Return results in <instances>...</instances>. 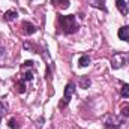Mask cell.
<instances>
[{
    "instance_id": "cell-2",
    "label": "cell",
    "mask_w": 129,
    "mask_h": 129,
    "mask_svg": "<svg viewBox=\"0 0 129 129\" xmlns=\"http://www.w3.org/2000/svg\"><path fill=\"white\" fill-rule=\"evenodd\" d=\"M128 62H129V53H116L111 59V66L114 69H119Z\"/></svg>"
},
{
    "instance_id": "cell-14",
    "label": "cell",
    "mask_w": 129,
    "mask_h": 129,
    "mask_svg": "<svg viewBox=\"0 0 129 129\" xmlns=\"http://www.w3.org/2000/svg\"><path fill=\"white\" fill-rule=\"evenodd\" d=\"M120 93H122L123 98H129V84H123V86H122Z\"/></svg>"
},
{
    "instance_id": "cell-12",
    "label": "cell",
    "mask_w": 129,
    "mask_h": 129,
    "mask_svg": "<svg viewBox=\"0 0 129 129\" xmlns=\"http://www.w3.org/2000/svg\"><path fill=\"white\" fill-rule=\"evenodd\" d=\"M120 111H122V117H123V119L129 117V102H126V104H123V105H122Z\"/></svg>"
},
{
    "instance_id": "cell-17",
    "label": "cell",
    "mask_w": 129,
    "mask_h": 129,
    "mask_svg": "<svg viewBox=\"0 0 129 129\" xmlns=\"http://www.w3.org/2000/svg\"><path fill=\"white\" fill-rule=\"evenodd\" d=\"M5 113H6V105H5V104H3V102L0 101V117H2V116H3Z\"/></svg>"
},
{
    "instance_id": "cell-20",
    "label": "cell",
    "mask_w": 129,
    "mask_h": 129,
    "mask_svg": "<svg viewBox=\"0 0 129 129\" xmlns=\"http://www.w3.org/2000/svg\"><path fill=\"white\" fill-rule=\"evenodd\" d=\"M0 119H2V117H0Z\"/></svg>"
},
{
    "instance_id": "cell-1",
    "label": "cell",
    "mask_w": 129,
    "mask_h": 129,
    "mask_svg": "<svg viewBox=\"0 0 129 129\" xmlns=\"http://www.w3.org/2000/svg\"><path fill=\"white\" fill-rule=\"evenodd\" d=\"M59 21H60V26L66 35L75 33L78 30V24H77V20L74 15H60Z\"/></svg>"
},
{
    "instance_id": "cell-11",
    "label": "cell",
    "mask_w": 129,
    "mask_h": 129,
    "mask_svg": "<svg viewBox=\"0 0 129 129\" xmlns=\"http://www.w3.org/2000/svg\"><path fill=\"white\" fill-rule=\"evenodd\" d=\"M89 86H90L89 77H81V78H80V87H81V89H89Z\"/></svg>"
},
{
    "instance_id": "cell-10",
    "label": "cell",
    "mask_w": 129,
    "mask_h": 129,
    "mask_svg": "<svg viewBox=\"0 0 129 129\" xmlns=\"http://www.w3.org/2000/svg\"><path fill=\"white\" fill-rule=\"evenodd\" d=\"M15 18H17V11L11 9V11H6V12H5V20H6V21H12V20H15Z\"/></svg>"
},
{
    "instance_id": "cell-19",
    "label": "cell",
    "mask_w": 129,
    "mask_h": 129,
    "mask_svg": "<svg viewBox=\"0 0 129 129\" xmlns=\"http://www.w3.org/2000/svg\"><path fill=\"white\" fill-rule=\"evenodd\" d=\"M33 66V62L32 60H27V62H24V68H32Z\"/></svg>"
},
{
    "instance_id": "cell-13",
    "label": "cell",
    "mask_w": 129,
    "mask_h": 129,
    "mask_svg": "<svg viewBox=\"0 0 129 129\" xmlns=\"http://www.w3.org/2000/svg\"><path fill=\"white\" fill-rule=\"evenodd\" d=\"M15 89H17L18 93H24V92H26V84H24V81H18V83L15 84Z\"/></svg>"
},
{
    "instance_id": "cell-18",
    "label": "cell",
    "mask_w": 129,
    "mask_h": 129,
    "mask_svg": "<svg viewBox=\"0 0 129 129\" xmlns=\"http://www.w3.org/2000/svg\"><path fill=\"white\" fill-rule=\"evenodd\" d=\"M33 80V74L32 72H26V75H24V81H32Z\"/></svg>"
},
{
    "instance_id": "cell-7",
    "label": "cell",
    "mask_w": 129,
    "mask_h": 129,
    "mask_svg": "<svg viewBox=\"0 0 129 129\" xmlns=\"http://www.w3.org/2000/svg\"><path fill=\"white\" fill-rule=\"evenodd\" d=\"M117 35H119V38H120L122 41H129V26L120 27Z\"/></svg>"
},
{
    "instance_id": "cell-15",
    "label": "cell",
    "mask_w": 129,
    "mask_h": 129,
    "mask_svg": "<svg viewBox=\"0 0 129 129\" xmlns=\"http://www.w3.org/2000/svg\"><path fill=\"white\" fill-rule=\"evenodd\" d=\"M9 128L11 129H20V126H18V123H17L15 119H11L9 120Z\"/></svg>"
},
{
    "instance_id": "cell-9",
    "label": "cell",
    "mask_w": 129,
    "mask_h": 129,
    "mask_svg": "<svg viewBox=\"0 0 129 129\" xmlns=\"http://www.w3.org/2000/svg\"><path fill=\"white\" fill-rule=\"evenodd\" d=\"M90 62H92V60H90V57L84 54V56H81V57H80V60H78V66H80V68H86V66H89V64H90Z\"/></svg>"
},
{
    "instance_id": "cell-5",
    "label": "cell",
    "mask_w": 129,
    "mask_h": 129,
    "mask_svg": "<svg viewBox=\"0 0 129 129\" xmlns=\"http://www.w3.org/2000/svg\"><path fill=\"white\" fill-rule=\"evenodd\" d=\"M116 5H117V9L120 11L122 15L128 14V3H126V0H116Z\"/></svg>"
},
{
    "instance_id": "cell-8",
    "label": "cell",
    "mask_w": 129,
    "mask_h": 129,
    "mask_svg": "<svg viewBox=\"0 0 129 129\" xmlns=\"http://www.w3.org/2000/svg\"><path fill=\"white\" fill-rule=\"evenodd\" d=\"M51 5L56 8H68L69 6V0H51Z\"/></svg>"
},
{
    "instance_id": "cell-3",
    "label": "cell",
    "mask_w": 129,
    "mask_h": 129,
    "mask_svg": "<svg viewBox=\"0 0 129 129\" xmlns=\"http://www.w3.org/2000/svg\"><path fill=\"white\" fill-rule=\"evenodd\" d=\"M122 119H123V117H122ZM122 119H117L116 116L108 114V116H105V119H104V128L105 129H119V126L122 125Z\"/></svg>"
},
{
    "instance_id": "cell-4",
    "label": "cell",
    "mask_w": 129,
    "mask_h": 129,
    "mask_svg": "<svg viewBox=\"0 0 129 129\" xmlns=\"http://www.w3.org/2000/svg\"><path fill=\"white\" fill-rule=\"evenodd\" d=\"M74 93H75V86H74L72 83H69V84L66 86V89H64L63 99L60 101L59 107H60V108H63V107H66V105L69 104V101H71V98H72V95H74Z\"/></svg>"
},
{
    "instance_id": "cell-6",
    "label": "cell",
    "mask_w": 129,
    "mask_h": 129,
    "mask_svg": "<svg viewBox=\"0 0 129 129\" xmlns=\"http://www.w3.org/2000/svg\"><path fill=\"white\" fill-rule=\"evenodd\" d=\"M23 32L26 35H33L36 32V27L33 26L32 23H29V21H23Z\"/></svg>"
},
{
    "instance_id": "cell-16",
    "label": "cell",
    "mask_w": 129,
    "mask_h": 129,
    "mask_svg": "<svg viewBox=\"0 0 129 129\" xmlns=\"http://www.w3.org/2000/svg\"><path fill=\"white\" fill-rule=\"evenodd\" d=\"M90 2H92V5H93V6H96V8H102L104 11H107V9L101 5V2H99V0H90Z\"/></svg>"
}]
</instances>
